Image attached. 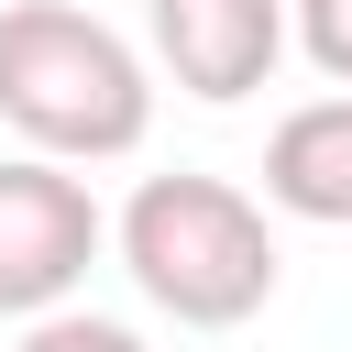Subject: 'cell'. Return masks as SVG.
Instances as JSON below:
<instances>
[{
    "mask_svg": "<svg viewBox=\"0 0 352 352\" xmlns=\"http://www.w3.org/2000/svg\"><path fill=\"white\" fill-rule=\"evenodd\" d=\"M99 253H110V220H99L88 176H66L55 154H11L0 165V319L66 308Z\"/></svg>",
    "mask_w": 352,
    "mask_h": 352,
    "instance_id": "3",
    "label": "cell"
},
{
    "mask_svg": "<svg viewBox=\"0 0 352 352\" xmlns=\"http://www.w3.org/2000/svg\"><path fill=\"white\" fill-rule=\"evenodd\" d=\"M110 242H121V275L143 286V308H165L176 330H242L286 275L264 198H242L231 176H143L121 198Z\"/></svg>",
    "mask_w": 352,
    "mask_h": 352,
    "instance_id": "2",
    "label": "cell"
},
{
    "mask_svg": "<svg viewBox=\"0 0 352 352\" xmlns=\"http://www.w3.org/2000/svg\"><path fill=\"white\" fill-rule=\"evenodd\" d=\"M0 121L55 165H110L154 132V66L77 0H0Z\"/></svg>",
    "mask_w": 352,
    "mask_h": 352,
    "instance_id": "1",
    "label": "cell"
},
{
    "mask_svg": "<svg viewBox=\"0 0 352 352\" xmlns=\"http://www.w3.org/2000/svg\"><path fill=\"white\" fill-rule=\"evenodd\" d=\"M264 209L319 220V231L352 220V88L341 99H297L264 132Z\"/></svg>",
    "mask_w": 352,
    "mask_h": 352,
    "instance_id": "5",
    "label": "cell"
},
{
    "mask_svg": "<svg viewBox=\"0 0 352 352\" xmlns=\"http://www.w3.org/2000/svg\"><path fill=\"white\" fill-rule=\"evenodd\" d=\"M143 22H154V66L209 110L253 99L286 55V0H143Z\"/></svg>",
    "mask_w": 352,
    "mask_h": 352,
    "instance_id": "4",
    "label": "cell"
},
{
    "mask_svg": "<svg viewBox=\"0 0 352 352\" xmlns=\"http://www.w3.org/2000/svg\"><path fill=\"white\" fill-rule=\"evenodd\" d=\"M286 44H308V66L352 88V0H286Z\"/></svg>",
    "mask_w": 352,
    "mask_h": 352,
    "instance_id": "7",
    "label": "cell"
},
{
    "mask_svg": "<svg viewBox=\"0 0 352 352\" xmlns=\"http://www.w3.org/2000/svg\"><path fill=\"white\" fill-rule=\"evenodd\" d=\"M11 352H143V330L132 319H99V308H44V319H22V341Z\"/></svg>",
    "mask_w": 352,
    "mask_h": 352,
    "instance_id": "6",
    "label": "cell"
}]
</instances>
